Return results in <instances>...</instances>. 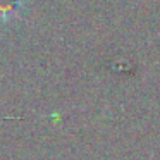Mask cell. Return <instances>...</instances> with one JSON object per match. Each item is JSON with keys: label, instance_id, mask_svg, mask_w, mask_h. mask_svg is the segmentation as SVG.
I'll return each mask as SVG.
<instances>
[{"label": "cell", "instance_id": "obj_1", "mask_svg": "<svg viewBox=\"0 0 160 160\" xmlns=\"http://www.w3.org/2000/svg\"><path fill=\"white\" fill-rule=\"evenodd\" d=\"M24 7V0H0V21L9 22L18 19Z\"/></svg>", "mask_w": 160, "mask_h": 160}]
</instances>
